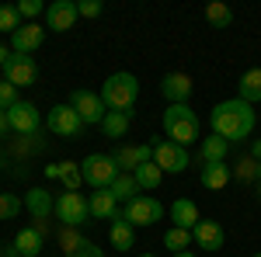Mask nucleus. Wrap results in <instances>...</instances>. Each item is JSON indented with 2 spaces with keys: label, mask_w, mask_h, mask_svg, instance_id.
<instances>
[{
  "label": "nucleus",
  "mask_w": 261,
  "mask_h": 257,
  "mask_svg": "<svg viewBox=\"0 0 261 257\" xmlns=\"http://www.w3.org/2000/svg\"><path fill=\"white\" fill-rule=\"evenodd\" d=\"M42 42H45V28H39V21H24L18 32L11 35V52L32 56V52H39Z\"/></svg>",
  "instance_id": "obj_13"
},
{
  "label": "nucleus",
  "mask_w": 261,
  "mask_h": 257,
  "mask_svg": "<svg viewBox=\"0 0 261 257\" xmlns=\"http://www.w3.org/2000/svg\"><path fill=\"white\" fill-rule=\"evenodd\" d=\"M122 219L129 226H153V222L164 219V205L153 195H136L133 202L122 205Z\"/></svg>",
  "instance_id": "obj_6"
},
{
  "label": "nucleus",
  "mask_w": 261,
  "mask_h": 257,
  "mask_svg": "<svg viewBox=\"0 0 261 257\" xmlns=\"http://www.w3.org/2000/svg\"><path fill=\"white\" fill-rule=\"evenodd\" d=\"M230 153V142L223 136H205L202 139V163H220Z\"/></svg>",
  "instance_id": "obj_25"
},
{
  "label": "nucleus",
  "mask_w": 261,
  "mask_h": 257,
  "mask_svg": "<svg viewBox=\"0 0 261 257\" xmlns=\"http://www.w3.org/2000/svg\"><path fill=\"white\" fill-rule=\"evenodd\" d=\"M21 24V11H18V4H0V35H14Z\"/></svg>",
  "instance_id": "obj_28"
},
{
  "label": "nucleus",
  "mask_w": 261,
  "mask_h": 257,
  "mask_svg": "<svg viewBox=\"0 0 261 257\" xmlns=\"http://www.w3.org/2000/svg\"><path fill=\"white\" fill-rule=\"evenodd\" d=\"M53 205H56V198L49 195L45 188H32V191L24 195V209L35 216V222H42L45 216H53Z\"/></svg>",
  "instance_id": "obj_19"
},
{
  "label": "nucleus",
  "mask_w": 261,
  "mask_h": 257,
  "mask_svg": "<svg viewBox=\"0 0 261 257\" xmlns=\"http://www.w3.org/2000/svg\"><path fill=\"white\" fill-rule=\"evenodd\" d=\"M87 205H91V219H115L119 216V202L108 188H98L94 195H87Z\"/></svg>",
  "instance_id": "obj_17"
},
{
  "label": "nucleus",
  "mask_w": 261,
  "mask_h": 257,
  "mask_svg": "<svg viewBox=\"0 0 261 257\" xmlns=\"http://www.w3.org/2000/svg\"><path fill=\"white\" fill-rule=\"evenodd\" d=\"M108 240H112V247H115V250H133V243H136V226H129V222L122 219V209H119V216L112 219Z\"/></svg>",
  "instance_id": "obj_20"
},
{
  "label": "nucleus",
  "mask_w": 261,
  "mask_h": 257,
  "mask_svg": "<svg viewBox=\"0 0 261 257\" xmlns=\"http://www.w3.org/2000/svg\"><path fill=\"white\" fill-rule=\"evenodd\" d=\"M205 21H209L213 28H230V24H233V11H230L226 4H209V7H205Z\"/></svg>",
  "instance_id": "obj_31"
},
{
  "label": "nucleus",
  "mask_w": 261,
  "mask_h": 257,
  "mask_svg": "<svg viewBox=\"0 0 261 257\" xmlns=\"http://www.w3.org/2000/svg\"><path fill=\"white\" fill-rule=\"evenodd\" d=\"M188 243H192V230H181V226H171V230L164 233V247H167V250H174V254H181V250H188Z\"/></svg>",
  "instance_id": "obj_29"
},
{
  "label": "nucleus",
  "mask_w": 261,
  "mask_h": 257,
  "mask_svg": "<svg viewBox=\"0 0 261 257\" xmlns=\"http://www.w3.org/2000/svg\"><path fill=\"white\" fill-rule=\"evenodd\" d=\"M21 205H24V202H21L18 195H7V191H4V195H0V222L14 219L21 212Z\"/></svg>",
  "instance_id": "obj_33"
},
{
  "label": "nucleus",
  "mask_w": 261,
  "mask_h": 257,
  "mask_svg": "<svg viewBox=\"0 0 261 257\" xmlns=\"http://www.w3.org/2000/svg\"><path fill=\"white\" fill-rule=\"evenodd\" d=\"M18 87L14 83H7V80H0V111H11L14 104H18Z\"/></svg>",
  "instance_id": "obj_34"
},
{
  "label": "nucleus",
  "mask_w": 261,
  "mask_h": 257,
  "mask_svg": "<svg viewBox=\"0 0 261 257\" xmlns=\"http://www.w3.org/2000/svg\"><path fill=\"white\" fill-rule=\"evenodd\" d=\"M45 125H49V132H56V136H81L84 129V119L73 111V104H56V108H49V115H45Z\"/></svg>",
  "instance_id": "obj_8"
},
{
  "label": "nucleus",
  "mask_w": 261,
  "mask_h": 257,
  "mask_svg": "<svg viewBox=\"0 0 261 257\" xmlns=\"http://www.w3.org/2000/svg\"><path fill=\"white\" fill-rule=\"evenodd\" d=\"M77 0H53L45 7V28L49 32H70L77 24Z\"/></svg>",
  "instance_id": "obj_12"
},
{
  "label": "nucleus",
  "mask_w": 261,
  "mask_h": 257,
  "mask_svg": "<svg viewBox=\"0 0 261 257\" xmlns=\"http://www.w3.org/2000/svg\"><path fill=\"white\" fill-rule=\"evenodd\" d=\"M209 125H213V136H223L226 142H237V139H247L258 125V111L254 104H247L241 98L220 101L213 111H209Z\"/></svg>",
  "instance_id": "obj_1"
},
{
  "label": "nucleus",
  "mask_w": 261,
  "mask_h": 257,
  "mask_svg": "<svg viewBox=\"0 0 261 257\" xmlns=\"http://www.w3.org/2000/svg\"><path fill=\"white\" fill-rule=\"evenodd\" d=\"M70 104H73V111L84 119V125H101L105 115H108L101 94H94V91H73L70 94Z\"/></svg>",
  "instance_id": "obj_10"
},
{
  "label": "nucleus",
  "mask_w": 261,
  "mask_h": 257,
  "mask_svg": "<svg viewBox=\"0 0 261 257\" xmlns=\"http://www.w3.org/2000/svg\"><path fill=\"white\" fill-rule=\"evenodd\" d=\"M53 216L60 219L63 226H73V230L87 226V222H91V205H87V195H81V191H63V195H56Z\"/></svg>",
  "instance_id": "obj_5"
},
{
  "label": "nucleus",
  "mask_w": 261,
  "mask_h": 257,
  "mask_svg": "<svg viewBox=\"0 0 261 257\" xmlns=\"http://www.w3.org/2000/svg\"><path fill=\"white\" fill-rule=\"evenodd\" d=\"M192 243H199L202 250L216 254V250H223V243H226V230H223L216 219H199L192 226Z\"/></svg>",
  "instance_id": "obj_11"
},
{
  "label": "nucleus",
  "mask_w": 261,
  "mask_h": 257,
  "mask_svg": "<svg viewBox=\"0 0 261 257\" xmlns=\"http://www.w3.org/2000/svg\"><path fill=\"white\" fill-rule=\"evenodd\" d=\"M81 174H84V184L98 191V188H112V181L119 178L122 170L112 153H91V157L81 160Z\"/></svg>",
  "instance_id": "obj_4"
},
{
  "label": "nucleus",
  "mask_w": 261,
  "mask_h": 257,
  "mask_svg": "<svg viewBox=\"0 0 261 257\" xmlns=\"http://www.w3.org/2000/svg\"><path fill=\"white\" fill-rule=\"evenodd\" d=\"M11 129V122H7V111H0V139H4V132Z\"/></svg>",
  "instance_id": "obj_38"
},
{
  "label": "nucleus",
  "mask_w": 261,
  "mask_h": 257,
  "mask_svg": "<svg viewBox=\"0 0 261 257\" xmlns=\"http://www.w3.org/2000/svg\"><path fill=\"white\" fill-rule=\"evenodd\" d=\"M18 257H28V254H18Z\"/></svg>",
  "instance_id": "obj_46"
},
{
  "label": "nucleus",
  "mask_w": 261,
  "mask_h": 257,
  "mask_svg": "<svg viewBox=\"0 0 261 257\" xmlns=\"http://www.w3.org/2000/svg\"><path fill=\"white\" fill-rule=\"evenodd\" d=\"M0 80H4V66H0Z\"/></svg>",
  "instance_id": "obj_45"
},
{
  "label": "nucleus",
  "mask_w": 261,
  "mask_h": 257,
  "mask_svg": "<svg viewBox=\"0 0 261 257\" xmlns=\"http://www.w3.org/2000/svg\"><path fill=\"white\" fill-rule=\"evenodd\" d=\"M237 98L247 101V104H258L261 101V66L247 70V73L241 77V83H237Z\"/></svg>",
  "instance_id": "obj_22"
},
{
  "label": "nucleus",
  "mask_w": 261,
  "mask_h": 257,
  "mask_svg": "<svg viewBox=\"0 0 261 257\" xmlns=\"http://www.w3.org/2000/svg\"><path fill=\"white\" fill-rule=\"evenodd\" d=\"M101 11H105L101 0H81V4H77V14H81V18H98Z\"/></svg>",
  "instance_id": "obj_35"
},
{
  "label": "nucleus",
  "mask_w": 261,
  "mask_h": 257,
  "mask_svg": "<svg viewBox=\"0 0 261 257\" xmlns=\"http://www.w3.org/2000/svg\"><path fill=\"white\" fill-rule=\"evenodd\" d=\"M171 219H174V226H181V230H192L202 216H199V205H195L192 198H174V205H171Z\"/></svg>",
  "instance_id": "obj_21"
},
{
  "label": "nucleus",
  "mask_w": 261,
  "mask_h": 257,
  "mask_svg": "<svg viewBox=\"0 0 261 257\" xmlns=\"http://www.w3.org/2000/svg\"><path fill=\"white\" fill-rule=\"evenodd\" d=\"M11 56H14V52H11V49H7V45H0V66H4V63L11 60Z\"/></svg>",
  "instance_id": "obj_39"
},
{
  "label": "nucleus",
  "mask_w": 261,
  "mask_h": 257,
  "mask_svg": "<svg viewBox=\"0 0 261 257\" xmlns=\"http://www.w3.org/2000/svg\"><path fill=\"white\" fill-rule=\"evenodd\" d=\"M14 250L18 254H28V257H39V250H42V233L39 230H18V237H14Z\"/></svg>",
  "instance_id": "obj_26"
},
{
  "label": "nucleus",
  "mask_w": 261,
  "mask_h": 257,
  "mask_svg": "<svg viewBox=\"0 0 261 257\" xmlns=\"http://www.w3.org/2000/svg\"><path fill=\"white\" fill-rule=\"evenodd\" d=\"M115 163H119L122 174H133L140 163H146V160H153V146H119L115 153Z\"/></svg>",
  "instance_id": "obj_16"
},
{
  "label": "nucleus",
  "mask_w": 261,
  "mask_h": 257,
  "mask_svg": "<svg viewBox=\"0 0 261 257\" xmlns=\"http://www.w3.org/2000/svg\"><path fill=\"white\" fill-rule=\"evenodd\" d=\"M60 181L66 191H77L84 184V174H81V163H60Z\"/></svg>",
  "instance_id": "obj_32"
},
{
  "label": "nucleus",
  "mask_w": 261,
  "mask_h": 257,
  "mask_svg": "<svg viewBox=\"0 0 261 257\" xmlns=\"http://www.w3.org/2000/svg\"><path fill=\"white\" fill-rule=\"evenodd\" d=\"M251 153H254V160H261V139L254 142V150H251Z\"/></svg>",
  "instance_id": "obj_41"
},
{
  "label": "nucleus",
  "mask_w": 261,
  "mask_h": 257,
  "mask_svg": "<svg viewBox=\"0 0 261 257\" xmlns=\"http://www.w3.org/2000/svg\"><path fill=\"white\" fill-rule=\"evenodd\" d=\"M18 11H21V18H39L42 11H45V4L42 0H21Z\"/></svg>",
  "instance_id": "obj_36"
},
{
  "label": "nucleus",
  "mask_w": 261,
  "mask_h": 257,
  "mask_svg": "<svg viewBox=\"0 0 261 257\" xmlns=\"http://www.w3.org/2000/svg\"><path fill=\"white\" fill-rule=\"evenodd\" d=\"M4 80L7 83H14V87H32L35 80H39V63H35V56H11V60L4 63Z\"/></svg>",
  "instance_id": "obj_9"
},
{
  "label": "nucleus",
  "mask_w": 261,
  "mask_h": 257,
  "mask_svg": "<svg viewBox=\"0 0 261 257\" xmlns=\"http://www.w3.org/2000/svg\"><path fill=\"white\" fill-rule=\"evenodd\" d=\"M7 122H11V129L21 132V136H35V132H39V108H35L32 101H18V104L7 111Z\"/></svg>",
  "instance_id": "obj_14"
},
{
  "label": "nucleus",
  "mask_w": 261,
  "mask_h": 257,
  "mask_svg": "<svg viewBox=\"0 0 261 257\" xmlns=\"http://www.w3.org/2000/svg\"><path fill=\"white\" fill-rule=\"evenodd\" d=\"M108 191L115 195V202H122V205H125V202H133V198L140 195V184H136V178H133V174H119V178L112 181V188H108Z\"/></svg>",
  "instance_id": "obj_27"
},
{
  "label": "nucleus",
  "mask_w": 261,
  "mask_h": 257,
  "mask_svg": "<svg viewBox=\"0 0 261 257\" xmlns=\"http://www.w3.org/2000/svg\"><path fill=\"white\" fill-rule=\"evenodd\" d=\"M258 198H261V167H258Z\"/></svg>",
  "instance_id": "obj_43"
},
{
  "label": "nucleus",
  "mask_w": 261,
  "mask_h": 257,
  "mask_svg": "<svg viewBox=\"0 0 261 257\" xmlns=\"http://www.w3.org/2000/svg\"><path fill=\"white\" fill-rule=\"evenodd\" d=\"M174 257H195V254H192V250H181V254H174Z\"/></svg>",
  "instance_id": "obj_42"
},
{
  "label": "nucleus",
  "mask_w": 261,
  "mask_h": 257,
  "mask_svg": "<svg viewBox=\"0 0 261 257\" xmlns=\"http://www.w3.org/2000/svg\"><path fill=\"white\" fill-rule=\"evenodd\" d=\"M84 247V237H81V230H73V226H63L60 230V250L63 257H73L77 250Z\"/></svg>",
  "instance_id": "obj_30"
},
{
  "label": "nucleus",
  "mask_w": 261,
  "mask_h": 257,
  "mask_svg": "<svg viewBox=\"0 0 261 257\" xmlns=\"http://www.w3.org/2000/svg\"><path fill=\"white\" fill-rule=\"evenodd\" d=\"M199 115L188 108V104H167V111H164V132L171 142H178V146H192L195 139H199Z\"/></svg>",
  "instance_id": "obj_3"
},
{
  "label": "nucleus",
  "mask_w": 261,
  "mask_h": 257,
  "mask_svg": "<svg viewBox=\"0 0 261 257\" xmlns=\"http://www.w3.org/2000/svg\"><path fill=\"white\" fill-rule=\"evenodd\" d=\"M136 257H157V254H136Z\"/></svg>",
  "instance_id": "obj_44"
},
{
  "label": "nucleus",
  "mask_w": 261,
  "mask_h": 257,
  "mask_svg": "<svg viewBox=\"0 0 261 257\" xmlns=\"http://www.w3.org/2000/svg\"><path fill=\"white\" fill-rule=\"evenodd\" d=\"M133 178H136V184H140V191H157L164 181V170L153 163V160H146V163H140L136 170H133Z\"/></svg>",
  "instance_id": "obj_23"
},
{
  "label": "nucleus",
  "mask_w": 261,
  "mask_h": 257,
  "mask_svg": "<svg viewBox=\"0 0 261 257\" xmlns=\"http://www.w3.org/2000/svg\"><path fill=\"white\" fill-rule=\"evenodd\" d=\"M192 91H195V83H192L188 73H167V77L161 80V94L171 101V104H188Z\"/></svg>",
  "instance_id": "obj_15"
},
{
  "label": "nucleus",
  "mask_w": 261,
  "mask_h": 257,
  "mask_svg": "<svg viewBox=\"0 0 261 257\" xmlns=\"http://www.w3.org/2000/svg\"><path fill=\"white\" fill-rule=\"evenodd\" d=\"M140 98V80L133 77V73H112V77L101 83V101H105V108L108 111H125V115H133V104Z\"/></svg>",
  "instance_id": "obj_2"
},
{
  "label": "nucleus",
  "mask_w": 261,
  "mask_h": 257,
  "mask_svg": "<svg viewBox=\"0 0 261 257\" xmlns=\"http://www.w3.org/2000/svg\"><path fill=\"white\" fill-rule=\"evenodd\" d=\"M202 188H209V191H223L226 184H230V167H226V160H220V163H202Z\"/></svg>",
  "instance_id": "obj_18"
},
{
  "label": "nucleus",
  "mask_w": 261,
  "mask_h": 257,
  "mask_svg": "<svg viewBox=\"0 0 261 257\" xmlns=\"http://www.w3.org/2000/svg\"><path fill=\"white\" fill-rule=\"evenodd\" d=\"M254 257H261V254H254Z\"/></svg>",
  "instance_id": "obj_47"
},
{
  "label": "nucleus",
  "mask_w": 261,
  "mask_h": 257,
  "mask_svg": "<svg viewBox=\"0 0 261 257\" xmlns=\"http://www.w3.org/2000/svg\"><path fill=\"white\" fill-rule=\"evenodd\" d=\"M153 163L164 174H185L188 170V150L171 142V139H161V142H153Z\"/></svg>",
  "instance_id": "obj_7"
},
{
  "label": "nucleus",
  "mask_w": 261,
  "mask_h": 257,
  "mask_svg": "<svg viewBox=\"0 0 261 257\" xmlns=\"http://www.w3.org/2000/svg\"><path fill=\"white\" fill-rule=\"evenodd\" d=\"M0 257H18V250H14V243H7V247L0 250Z\"/></svg>",
  "instance_id": "obj_40"
},
{
  "label": "nucleus",
  "mask_w": 261,
  "mask_h": 257,
  "mask_svg": "<svg viewBox=\"0 0 261 257\" xmlns=\"http://www.w3.org/2000/svg\"><path fill=\"white\" fill-rule=\"evenodd\" d=\"M73 257H105V250H101L98 243H91V240H84V247L77 250Z\"/></svg>",
  "instance_id": "obj_37"
},
{
  "label": "nucleus",
  "mask_w": 261,
  "mask_h": 257,
  "mask_svg": "<svg viewBox=\"0 0 261 257\" xmlns=\"http://www.w3.org/2000/svg\"><path fill=\"white\" fill-rule=\"evenodd\" d=\"M129 125H133V115H125V111H108L105 122H101V132L108 139H125Z\"/></svg>",
  "instance_id": "obj_24"
}]
</instances>
